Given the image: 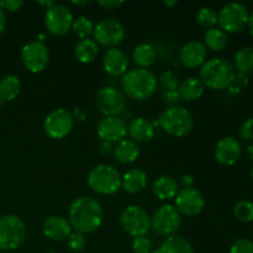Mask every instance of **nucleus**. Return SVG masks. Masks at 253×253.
<instances>
[{"label": "nucleus", "instance_id": "nucleus-42", "mask_svg": "<svg viewBox=\"0 0 253 253\" xmlns=\"http://www.w3.org/2000/svg\"><path fill=\"white\" fill-rule=\"evenodd\" d=\"M98 4L106 10H116L124 4V1L121 0H101V1H98Z\"/></svg>", "mask_w": 253, "mask_h": 253}, {"label": "nucleus", "instance_id": "nucleus-41", "mask_svg": "<svg viewBox=\"0 0 253 253\" xmlns=\"http://www.w3.org/2000/svg\"><path fill=\"white\" fill-rule=\"evenodd\" d=\"M163 100H165V103L170 104L172 106H175L180 100H182V98H180L178 90L165 91V94H163Z\"/></svg>", "mask_w": 253, "mask_h": 253}, {"label": "nucleus", "instance_id": "nucleus-30", "mask_svg": "<svg viewBox=\"0 0 253 253\" xmlns=\"http://www.w3.org/2000/svg\"><path fill=\"white\" fill-rule=\"evenodd\" d=\"M234 68L242 76L253 73V47L246 46L236 52L234 58Z\"/></svg>", "mask_w": 253, "mask_h": 253}, {"label": "nucleus", "instance_id": "nucleus-18", "mask_svg": "<svg viewBox=\"0 0 253 253\" xmlns=\"http://www.w3.org/2000/svg\"><path fill=\"white\" fill-rule=\"evenodd\" d=\"M208 57V48L204 44V42L194 41L188 42L187 44L182 47L179 53V59L183 66L188 68H198L202 67L207 62Z\"/></svg>", "mask_w": 253, "mask_h": 253}, {"label": "nucleus", "instance_id": "nucleus-51", "mask_svg": "<svg viewBox=\"0 0 253 253\" xmlns=\"http://www.w3.org/2000/svg\"><path fill=\"white\" fill-rule=\"evenodd\" d=\"M165 4L167 5V6H173V5H177V1H165Z\"/></svg>", "mask_w": 253, "mask_h": 253}, {"label": "nucleus", "instance_id": "nucleus-35", "mask_svg": "<svg viewBox=\"0 0 253 253\" xmlns=\"http://www.w3.org/2000/svg\"><path fill=\"white\" fill-rule=\"evenodd\" d=\"M160 83L162 85V88L165 89V91H175L178 90V88L180 85V81L178 78V76L170 71L163 72L161 74Z\"/></svg>", "mask_w": 253, "mask_h": 253}, {"label": "nucleus", "instance_id": "nucleus-29", "mask_svg": "<svg viewBox=\"0 0 253 253\" xmlns=\"http://www.w3.org/2000/svg\"><path fill=\"white\" fill-rule=\"evenodd\" d=\"M21 91V81L17 76L7 74L0 79V100L12 101Z\"/></svg>", "mask_w": 253, "mask_h": 253}, {"label": "nucleus", "instance_id": "nucleus-11", "mask_svg": "<svg viewBox=\"0 0 253 253\" xmlns=\"http://www.w3.org/2000/svg\"><path fill=\"white\" fill-rule=\"evenodd\" d=\"M74 118L72 113L63 108L54 109L46 116L43 121L44 133L52 140H62L72 132Z\"/></svg>", "mask_w": 253, "mask_h": 253}, {"label": "nucleus", "instance_id": "nucleus-16", "mask_svg": "<svg viewBox=\"0 0 253 253\" xmlns=\"http://www.w3.org/2000/svg\"><path fill=\"white\" fill-rule=\"evenodd\" d=\"M96 133L103 142H110L115 145L125 140L127 135V124L120 116H105L99 121Z\"/></svg>", "mask_w": 253, "mask_h": 253}, {"label": "nucleus", "instance_id": "nucleus-47", "mask_svg": "<svg viewBox=\"0 0 253 253\" xmlns=\"http://www.w3.org/2000/svg\"><path fill=\"white\" fill-rule=\"evenodd\" d=\"M247 26H249L250 32H251V35L253 36V10L249 16V24H247Z\"/></svg>", "mask_w": 253, "mask_h": 253}, {"label": "nucleus", "instance_id": "nucleus-34", "mask_svg": "<svg viewBox=\"0 0 253 253\" xmlns=\"http://www.w3.org/2000/svg\"><path fill=\"white\" fill-rule=\"evenodd\" d=\"M234 214L237 220L242 222L253 221V203L249 200L239 202L234 208Z\"/></svg>", "mask_w": 253, "mask_h": 253}, {"label": "nucleus", "instance_id": "nucleus-37", "mask_svg": "<svg viewBox=\"0 0 253 253\" xmlns=\"http://www.w3.org/2000/svg\"><path fill=\"white\" fill-rule=\"evenodd\" d=\"M153 249L152 240L147 236L135 237L132 241V251L133 253H151Z\"/></svg>", "mask_w": 253, "mask_h": 253}, {"label": "nucleus", "instance_id": "nucleus-32", "mask_svg": "<svg viewBox=\"0 0 253 253\" xmlns=\"http://www.w3.org/2000/svg\"><path fill=\"white\" fill-rule=\"evenodd\" d=\"M94 26L90 19L88 16H79L77 19L73 20V25H72V30L74 31V34L79 37L81 40L83 39H89V36L93 35Z\"/></svg>", "mask_w": 253, "mask_h": 253}, {"label": "nucleus", "instance_id": "nucleus-19", "mask_svg": "<svg viewBox=\"0 0 253 253\" xmlns=\"http://www.w3.org/2000/svg\"><path fill=\"white\" fill-rule=\"evenodd\" d=\"M104 71L111 77H121L127 72L128 58L123 49L110 48L106 49L103 56Z\"/></svg>", "mask_w": 253, "mask_h": 253}, {"label": "nucleus", "instance_id": "nucleus-48", "mask_svg": "<svg viewBox=\"0 0 253 253\" xmlns=\"http://www.w3.org/2000/svg\"><path fill=\"white\" fill-rule=\"evenodd\" d=\"M39 4L42 5V6L46 7V10H47V9H48V7L53 6V5L56 4V2H54V1H39Z\"/></svg>", "mask_w": 253, "mask_h": 253}, {"label": "nucleus", "instance_id": "nucleus-14", "mask_svg": "<svg viewBox=\"0 0 253 253\" xmlns=\"http://www.w3.org/2000/svg\"><path fill=\"white\" fill-rule=\"evenodd\" d=\"M49 52L43 42L34 41L26 43L21 49V62L25 69L31 73H40L47 67Z\"/></svg>", "mask_w": 253, "mask_h": 253}, {"label": "nucleus", "instance_id": "nucleus-38", "mask_svg": "<svg viewBox=\"0 0 253 253\" xmlns=\"http://www.w3.org/2000/svg\"><path fill=\"white\" fill-rule=\"evenodd\" d=\"M229 253H253V241L249 239H239L231 245Z\"/></svg>", "mask_w": 253, "mask_h": 253}, {"label": "nucleus", "instance_id": "nucleus-22", "mask_svg": "<svg viewBox=\"0 0 253 253\" xmlns=\"http://www.w3.org/2000/svg\"><path fill=\"white\" fill-rule=\"evenodd\" d=\"M147 185V174L141 168H132L121 175V188L128 194H138Z\"/></svg>", "mask_w": 253, "mask_h": 253}, {"label": "nucleus", "instance_id": "nucleus-4", "mask_svg": "<svg viewBox=\"0 0 253 253\" xmlns=\"http://www.w3.org/2000/svg\"><path fill=\"white\" fill-rule=\"evenodd\" d=\"M158 125L166 133L183 137L192 131L194 120L189 110L179 105L169 106L158 116Z\"/></svg>", "mask_w": 253, "mask_h": 253}, {"label": "nucleus", "instance_id": "nucleus-8", "mask_svg": "<svg viewBox=\"0 0 253 253\" xmlns=\"http://www.w3.org/2000/svg\"><path fill=\"white\" fill-rule=\"evenodd\" d=\"M180 226H182V216L174 205H161L151 217V227L160 236H173L180 229Z\"/></svg>", "mask_w": 253, "mask_h": 253}, {"label": "nucleus", "instance_id": "nucleus-33", "mask_svg": "<svg viewBox=\"0 0 253 253\" xmlns=\"http://www.w3.org/2000/svg\"><path fill=\"white\" fill-rule=\"evenodd\" d=\"M195 20H197L199 26L209 30L217 24V12L212 7L203 6L198 10Z\"/></svg>", "mask_w": 253, "mask_h": 253}, {"label": "nucleus", "instance_id": "nucleus-3", "mask_svg": "<svg viewBox=\"0 0 253 253\" xmlns=\"http://www.w3.org/2000/svg\"><path fill=\"white\" fill-rule=\"evenodd\" d=\"M200 81L207 88L221 90L231 86L234 83L236 72L234 66L224 58L208 59L200 67Z\"/></svg>", "mask_w": 253, "mask_h": 253}, {"label": "nucleus", "instance_id": "nucleus-17", "mask_svg": "<svg viewBox=\"0 0 253 253\" xmlns=\"http://www.w3.org/2000/svg\"><path fill=\"white\" fill-rule=\"evenodd\" d=\"M242 153L241 143L232 136L222 137L215 146V158L222 166H234Z\"/></svg>", "mask_w": 253, "mask_h": 253}, {"label": "nucleus", "instance_id": "nucleus-25", "mask_svg": "<svg viewBox=\"0 0 253 253\" xmlns=\"http://www.w3.org/2000/svg\"><path fill=\"white\" fill-rule=\"evenodd\" d=\"M155 253H194V249L185 237L173 235L167 237Z\"/></svg>", "mask_w": 253, "mask_h": 253}, {"label": "nucleus", "instance_id": "nucleus-21", "mask_svg": "<svg viewBox=\"0 0 253 253\" xmlns=\"http://www.w3.org/2000/svg\"><path fill=\"white\" fill-rule=\"evenodd\" d=\"M155 126L145 118H136L127 125V133L136 143L150 142L155 137Z\"/></svg>", "mask_w": 253, "mask_h": 253}, {"label": "nucleus", "instance_id": "nucleus-20", "mask_svg": "<svg viewBox=\"0 0 253 253\" xmlns=\"http://www.w3.org/2000/svg\"><path fill=\"white\" fill-rule=\"evenodd\" d=\"M42 231L47 239L52 241H64L72 234V226L66 217L61 215H52L44 220Z\"/></svg>", "mask_w": 253, "mask_h": 253}, {"label": "nucleus", "instance_id": "nucleus-5", "mask_svg": "<svg viewBox=\"0 0 253 253\" xmlns=\"http://www.w3.org/2000/svg\"><path fill=\"white\" fill-rule=\"evenodd\" d=\"M88 185L103 195H111L121 188V174L114 166L98 165L90 169L86 178Z\"/></svg>", "mask_w": 253, "mask_h": 253}, {"label": "nucleus", "instance_id": "nucleus-31", "mask_svg": "<svg viewBox=\"0 0 253 253\" xmlns=\"http://www.w3.org/2000/svg\"><path fill=\"white\" fill-rule=\"evenodd\" d=\"M227 42H229L227 34L217 27H211V29L207 30L204 35V44L207 46V48H210L211 51H222L226 48Z\"/></svg>", "mask_w": 253, "mask_h": 253}, {"label": "nucleus", "instance_id": "nucleus-7", "mask_svg": "<svg viewBox=\"0 0 253 253\" xmlns=\"http://www.w3.org/2000/svg\"><path fill=\"white\" fill-rule=\"evenodd\" d=\"M120 225L130 236H146L151 229V217L143 208L138 205H128L121 211Z\"/></svg>", "mask_w": 253, "mask_h": 253}, {"label": "nucleus", "instance_id": "nucleus-26", "mask_svg": "<svg viewBox=\"0 0 253 253\" xmlns=\"http://www.w3.org/2000/svg\"><path fill=\"white\" fill-rule=\"evenodd\" d=\"M205 91V85L200 79L190 77V78L185 79L182 82L178 88V93H179L180 98L184 99L187 101H194L198 100L203 96Z\"/></svg>", "mask_w": 253, "mask_h": 253}, {"label": "nucleus", "instance_id": "nucleus-39", "mask_svg": "<svg viewBox=\"0 0 253 253\" xmlns=\"http://www.w3.org/2000/svg\"><path fill=\"white\" fill-rule=\"evenodd\" d=\"M239 132L242 140L253 142V118L247 119L242 123V125L240 126Z\"/></svg>", "mask_w": 253, "mask_h": 253}, {"label": "nucleus", "instance_id": "nucleus-15", "mask_svg": "<svg viewBox=\"0 0 253 253\" xmlns=\"http://www.w3.org/2000/svg\"><path fill=\"white\" fill-rule=\"evenodd\" d=\"M174 199L175 209L185 216H197L205 208V198L195 188H182Z\"/></svg>", "mask_w": 253, "mask_h": 253}, {"label": "nucleus", "instance_id": "nucleus-40", "mask_svg": "<svg viewBox=\"0 0 253 253\" xmlns=\"http://www.w3.org/2000/svg\"><path fill=\"white\" fill-rule=\"evenodd\" d=\"M24 5L22 0H1L0 1V7H1L4 11H10L14 12L20 10V7Z\"/></svg>", "mask_w": 253, "mask_h": 253}, {"label": "nucleus", "instance_id": "nucleus-50", "mask_svg": "<svg viewBox=\"0 0 253 253\" xmlns=\"http://www.w3.org/2000/svg\"><path fill=\"white\" fill-rule=\"evenodd\" d=\"M72 4H74V5H88V4H90V1H72Z\"/></svg>", "mask_w": 253, "mask_h": 253}, {"label": "nucleus", "instance_id": "nucleus-52", "mask_svg": "<svg viewBox=\"0 0 253 253\" xmlns=\"http://www.w3.org/2000/svg\"><path fill=\"white\" fill-rule=\"evenodd\" d=\"M251 178H252V180H253V166H252V169H251Z\"/></svg>", "mask_w": 253, "mask_h": 253}, {"label": "nucleus", "instance_id": "nucleus-2", "mask_svg": "<svg viewBox=\"0 0 253 253\" xmlns=\"http://www.w3.org/2000/svg\"><path fill=\"white\" fill-rule=\"evenodd\" d=\"M124 94L137 101L148 100L157 89L156 76L145 68L130 69L123 76Z\"/></svg>", "mask_w": 253, "mask_h": 253}, {"label": "nucleus", "instance_id": "nucleus-28", "mask_svg": "<svg viewBox=\"0 0 253 253\" xmlns=\"http://www.w3.org/2000/svg\"><path fill=\"white\" fill-rule=\"evenodd\" d=\"M98 53L99 46L96 44V42L94 41V40L90 39L79 40V41L77 42L76 47H74L76 58L83 64L91 63V62L96 58Z\"/></svg>", "mask_w": 253, "mask_h": 253}, {"label": "nucleus", "instance_id": "nucleus-10", "mask_svg": "<svg viewBox=\"0 0 253 253\" xmlns=\"http://www.w3.org/2000/svg\"><path fill=\"white\" fill-rule=\"evenodd\" d=\"M93 36L98 46H103L108 49L115 48L125 39V29L119 20L108 17L100 20L94 26Z\"/></svg>", "mask_w": 253, "mask_h": 253}, {"label": "nucleus", "instance_id": "nucleus-36", "mask_svg": "<svg viewBox=\"0 0 253 253\" xmlns=\"http://www.w3.org/2000/svg\"><path fill=\"white\" fill-rule=\"evenodd\" d=\"M86 240H85V235L79 234V232H72L71 235L67 239V246L71 251L73 252H81L83 251L84 247H85Z\"/></svg>", "mask_w": 253, "mask_h": 253}, {"label": "nucleus", "instance_id": "nucleus-53", "mask_svg": "<svg viewBox=\"0 0 253 253\" xmlns=\"http://www.w3.org/2000/svg\"><path fill=\"white\" fill-rule=\"evenodd\" d=\"M46 253H56L54 251H48V252H46Z\"/></svg>", "mask_w": 253, "mask_h": 253}, {"label": "nucleus", "instance_id": "nucleus-12", "mask_svg": "<svg viewBox=\"0 0 253 253\" xmlns=\"http://www.w3.org/2000/svg\"><path fill=\"white\" fill-rule=\"evenodd\" d=\"M95 105L103 115L118 116L126 108V96L115 86H103L95 95Z\"/></svg>", "mask_w": 253, "mask_h": 253}, {"label": "nucleus", "instance_id": "nucleus-24", "mask_svg": "<svg viewBox=\"0 0 253 253\" xmlns=\"http://www.w3.org/2000/svg\"><path fill=\"white\" fill-rule=\"evenodd\" d=\"M153 194L161 200H170L179 192L178 182L170 175H161L152 185Z\"/></svg>", "mask_w": 253, "mask_h": 253}, {"label": "nucleus", "instance_id": "nucleus-23", "mask_svg": "<svg viewBox=\"0 0 253 253\" xmlns=\"http://www.w3.org/2000/svg\"><path fill=\"white\" fill-rule=\"evenodd\" d=\"M140 147L132 140H123L114 147V157L121 165H130L140 157Z\"/></svg>", "mask_w": 253, "mask_h": 253}, {"label": "nucleus", "instance_id": "nucleus-45", "mask_svg": "<svg viewBox=\"0 0 253 253\" xmlns=\"http://www.w3.org/2000/svg\"><path fill=\"white\" fill-rule=\"evenodd\" d=\"M72 115H73L74 120H79V121H84L86 118V114L84 113L83 109H81V108L74 109V113L72 114Z\"/></svg>", "mask_w": 253, "mask_h": 253}, {"label": "nucleus", "instance_id": "nucleus-46", "mask_svg": "<svg viewBox=\"0 0 253 253\" xmlns=\"http://www.w3.org/2000/svg\"><path fill=\"white\" fill-rule=\"evenodd\" d=\"M5 26H6V15H5L4 10L0 7V35L4 32Z\"/></svg>", "mask_w": 253, "mask_h": 253}, {"label": "nucleus", "instance_id": "nucleus-13", "mask_svg": "<svg viewBox=\"0 0 253 253\" xmlns=\"http://www.w3.org/2000/svg\"><path fill=\"white\" fill-rule=\"evenodd\" d=\"M73 14L66 5L54 4L48 7L44 14V25L49 34L54 36H64L73 25Z\"/></svg>", "mask_w": 253, "mask_h": 253}, {"label": "nucleus", "instance_id": "nucleus-49", "mask_svg": "<svg viewBox=\"0 0 253 253\" xmlns=\"http://www.w3.org/2000/svg\"><path fill=\"white\" fill-rule=\"evenodd\" d=\"M247 155H249V157L253 160V142L250 143L249 147H247Z\"/></svg>", "mask_w": 253, "mask_h": 253}, {"label": "nucleus", "instance_id": "nucleus-44", "mask_svg": "<svg viewBox=\"0 0 253 253\" xmlns=\"http://www.w3.org/2000/svg\"><path fill=\"white\" fill-rule=\"evenodd\" d=\"M194 184V178L190 174H184L182 175V185L183 188H193Z\"/></svg>", "mask_w": 253, "mask_h": 253}, {"label": "nucleus", "instance_id": "nucleus-1", "mask_svg": "<svg viewBox=\"0 0 253 253\" xmlns=\"http://www.w3.org/2000/svg\"><path fill=\"white\" fill-rule=\"evenodd\" d=\"M104 220V210L94 198L83 195L72 202L68 211V221L74 231L83 235L98 231Z\"/></svg>", "mask_w": 253, "mask_h": 253}, {"label": "nucleus", "instance_id": "nucleus-27", "mask_svg": "<svg viewBox=\"0 0 253 253\" xmlns=\"http://www.w3.org/2000/svg\"><path fill=\"white\" fill-rule=\"evenodd\" d=\"M132 59L138 68H150L157 59V52L155 47L150 43H140L133 48Z\"/></svg>", "mask_w": 253, "mask_h": 253}, {"label": "nucleus", "instance_id": "nucleus-43", "mask_svg": "<svg viewBox=\"0 0 253 253\" xmlns=\"http://www.w3.org/2000/svg\"><path fill=\"white\" fill-rule=\"evenodd\" d=\"M114 147H115L114 143L103 142V141H101V145L100 147H99V152L103 156H110L111 153H114Z\"/></svg>", "mask_w": 253, "mask_h": 253}, {"label": "nucleus", "instance_id": "nucleus-6", "mask_svg": "<svg viewBox=\"0 0 253 253\" xmlns=\"http://www.w3.org/2000/svg\"><path fill=\"white\" fill-rule=\"evenodd\" d=\"M26 239L25 222L17 215L0 216V250L12 251L24 244Z\"/></svg>", "mask_w": 253, "mask_h": 253}, {"label": "nucleus", "instance_id": "nucleus-9", "mask_svg": "<svg viewBox=\"0 0 253 253\" xmlns=\"http://www.w3.org/2000/svg\"><path fill=\"white\" fill-rule=\"evenodd\" d=\"M249 10L241 2L226 4L217 14V22L224 32L237 34L249 24Z\"/></svg>", "mask_w": 253, "mask_h": 253}]
</instances>
